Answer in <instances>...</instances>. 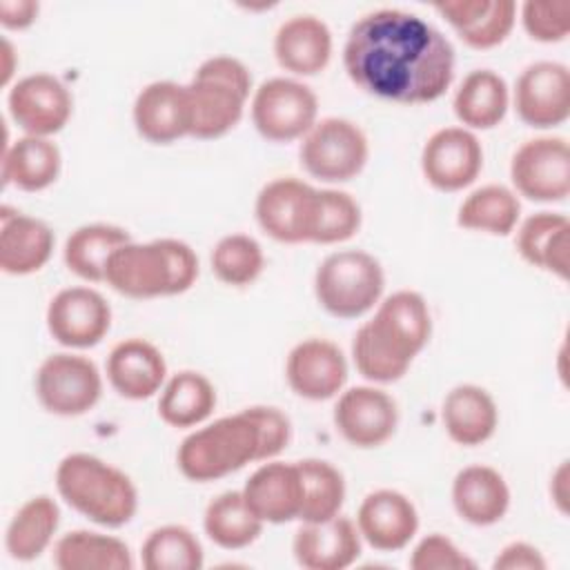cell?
<instances>
[{
    "label": "cell",
    "instance_id": "15",
    "mask_svg": "<svg viewBox=\"0 0 570 570\" xmlns=\"http://www.w3.org/2000/svg\"><path fill=\"white\" fill-rule=\"evenodd\" d=\"M111 327V307L91 287H65L47 307V330L65 347H94Z\"/></svg>",
    "mask_w": 570,
    "mask_h": 570
},
{
    "label": "cell",
    "instance_id": "22",
    "mask_svg": "<svg viewBox=\"0 0 570 570\" xmlns=\"http://www.w3.org/2000/svg\"><path fill=\"white\" fill-rule=\"evenodd\" d=\"M298 566L307 570H343L361 554V532L347 517L303 523L292 541Z\"/></svg>",
    "mask_w": 570,
    "mask_h": 570
},
{
    "label": "cell",
    "instance_id": "48",
    "mask_svg": "<svg viewBox=\"0 0 570 570\" xmlns=\"http://www.w3.org/2000/svg\"><path fill=\"white\" fill-rule=\"evenodd\" d=\"M13 73V47L9 40H2V85L9 82Z\"/></svg>",
    "mask_w": 570,
    "mask_h": 570
},
{
    "label": "cell",
    "instance_id": "28",
    "mask_svg": "<svg viewBox=\"0 0 570 570\" xmlns=\"http://www.w3.org/2000/svg\"><path fill=\"white\" fill-rule=\"evenodd\" d=\"M441 419L454 443L472 448L485 443L494 434L499 410L488 390L474 383H463L445 394Z\"/></svg>",
    "mask_w": 570,
    "mask_h": 570
},
{
    "label": "cell",
    "instance_id": "4",
    "mask_svg": "<svg viewBox=\"0 0 570 570\" xmlns=\"http://www.w3.org/2000/svg\"><path fill=\"white\" fill-rule=\"evenodd\" d=\"M58 494L89 521L107 528L129 523L138 510L134 481L116 465L87 454H67L56 468Z\"/></svg>",
    "mask_w": 570,
    "mask_h": 570
},
{
    "label": "cell",
    "instance_id": "38",
    "mask_svg": "<svg viewBox=\"0 0 570 570\" xmlns=\"http://www.w3.org/2000/svg\"><path fill=\"white\" fill-rule=\"evenodd\" d=\"M301 481H303V505L301 521L318 523L336 517L345 501V481L343 474L323 459H303L296 461Z\"/></svg>",
    "mask_w": 570,
    "mask_h": 570
},
{
    "label": "cell",
    "instance_id": "29",
    "mask_svg": "<svg viewBox=\"0 0 570 570\" xmlns=\"http://www.w3.org/2000/svg\"><path fill=\"white\" fill-rule=\"evenodd\" d=\"M517 249L532 267L568 278L570 220L559 212H537L517 229Z\"/></svg>",
    "mask_w": 570,
    "mask_h": 570
},
{
    "label": "cell",
    "instance_id": "47",
    "mask_svg": "<svg viewBox=\"0 0 570 570\" xmlns=\"http://www.w3.org/2000/svg\"><path fill=\"white\" fill-rule=\"evenodd\" d=\"M566 481H568V465L561 463L559 470L552 474V483H550V492L552 499L557 501L559 510L566 512V503H568V494H566Z\"/></svg>",
    "mask_w": 570,
    "mask_h": 570
},
{
    "label": "cell",
    "instance_id": "8",
    "mask_svg": "<svg viewBox=\"0 0 570 570\" xmlns=\"http://www.w3.org/2000/svg\"><path fill=\"white\" fill-rule=\"evenodd\" d=\"M367 156L370 145L363 129L338 116L316 120L298 147L305 171L325 183H345L358 176Z\"/></svg>",
    "mask_w": 570,
    "mask_h": 570
},
{
    "label": "cell",
    "instance_id": "18",
    "mask_svg": "<svg viewBox=\"0 0 570 570\" xmlns=\"http://www.w3.org/2000/svg\"><path fill=\"white\" fill-rule=\"evenodd\" d=\"M285 376L298 396L325 401L343 390L347 381V361L336 343L312 336L289 350Z\"/></svg>",
    "mask_w": 570,
    "mask_h": 570
},
{
    "label": "cell",
    "instance_id": "43",
    "mask_svg": "<svg viewBox=\"0 0 570 570\" xmlns=\"http://www.w3.org/2000/svg\"><path fill=\"white\" fill-rule=\"evenodd\" d=\"M410 568L412 570H465L474 568V561L454 546L452 539L432 532L423 537L410 557Z\"/></svg>",
    "mask_w": 570,
    "mask_h": 570
},
{
    "label": "cell",
    "instance_id": "11",
    "mask_svg": "<svg viewBox=\"0 0 570 570\" xmlns=\"http://www.w3.org/2000/svg\"><path fill=\"white\" fill-rule=\"evenodd\" d=\"M517 191L537 203H559L570 194V147L561 136L525 140L510 160Z\"/></svg>",
    "mask_w": 570,
    "mask_h": 570
},
{
    "label": "cell",
    "instance_id": "42",
    "mask_svg": "<svg viewBox=\"0 0 570 570\" xmlns=\"http://www.w3.org/2000/svg\"><path fill=\"white\" fill-rule=\"evenodd\" d=\"M521 24L532 40L561 42L570 33V2L528 0L521 4Z\"/></svg>",
    "mask_w": 570,
    "mask_h": 570
},
{
    "label": "cell",
    "instance_id": "30",
    "mask_svg": "<svg viewBox=\"0 0 570 570\" xmlns=\"http://www.w3.org/2000/svg\"><path fill=\"white\" fill-rule=\"evenodd\" d=\"M62 156L56 142L42 136H22L2 151V180L24 191H40L56 183Z\"/></svg>",
    "mask_w": 570,
    "mask_h": 570
},
{
    "label": "cell",
    "instance_id": "27",
    "mask_svg": "<svg viewBox=\"0 0 570 570\" xmlns=\"http://www.w3.org/2000/svg\"><path fill=\"white\" fill-rule=\"evenodd\" d=\"M456 514L472 525H492L510 508V488L503 474L490 465H468L452 481Z\"/></svg>",
    "mask_w": 570,
    "mask_h": 570
},
{
    "label": "cell",
    "instance_id": "14",
    "mask_svg": "<svg viewBox=\"0 0 570 570\" xmlns=\"http://www.w3.org/2000/svg\"><path fill=\"white\" fill-rule=\"evenodd\" d=\"M7 107L13 122L27 136L49 138L69 122L73 98L62 80L40 71L13 82L7 96Z\"/></svg>",
    "mask_w": 570,
    "mask_h": 570
},
{
    "label": "cell",
    "instance_id": "41",
    "mask_svg": "<svg viewBox=\"0 0 570 570\" xmlns=\"http://www.w3.org/2000/svg\"><path fill=\"white\" fill-rule=\"evenodd\" d=\"M358 203L341 189H318L314 232L309 243L332 245L352 238L361 227Z\"/></svg>",
    "mask_w": 570,
    "mask_h": 570
},
{
    "label": "cell",
    "instance_id": "46",
    "mask_svg": "<svg viewBox=\"0 0 570 570\" xmlns=\"http://www.w3.org/2000/svg\"><path fill=\"white\" fill-rule=\"evenodd\" d=\"M40 4L33 0H2L0 2V22L7 29H24L38 16Z\"/></svg>",
    "mask_w": 570,
    "mask_h": 570
},
{
    "label": "cell",
    "instance_id": "7",
    "mask_svg": "<svg viewBox=\"0 0 570 570\" xmlns=\"http://www.w3.org/2000/svg\"><path fill=\"white\" fill-rule=\"evenodd\" d=\"M381 263L363 249H341L325 256L314 274V294L325 312L338 318H358L383 294Z\"/></svg>",
    "mask_w": 570,
    "mask_h": 570
},
{
    "label": "cell",
    "instance_id": "32",
    "mask_svg": "<svg viewBox=\"0 0 570 570\" xmlns=\"http://www.w3.org/2000/svg\"><path fill=\"white\" fill-rule=\"evenodd\" d=\"M53 566L60 570H131L134 559L118 537L73 530L56 541Z\"/></svg>",
    "mask_w": 570,
    "mask_h": 570
},
{
    "label": "cell",
    "instance_id": "20",
    "mask_svg": "<svg viewBox=\"0 0 570 570\" xmlns=\"http://www.w3.org/2000/svg\"><path fill=\"white\" fill-rule=\"evenodd\" d=\"M356 528L372 548L394 552L405 548L416 534L419 512L403 492L383 488L370 492L361 501Z\"/></svg>",
    "mask_w": 570,
    "mask_h": 570
},
{
    "label": "cell",
    "instance_id": "21",
    "mask_svg": "<svg viewBox=\"0 0 570 570\" xmlns=\"http://www.w3.org/2000/svg\"><path fill=\"white\" fill-rule=\"evenodd\" d=\"M240 492L263 523H287L301 517L303 481L296 463H263L249 474Z\"/></svg>",
    "mask_w": 570,
    "mask_h": 570
},
{
    "label": "cell",
    "instance_id": "13",
    "mask_svg": "<svg viewBox=\"0 0 570 570\" xmlns=\"http://www.w3.org/2000/svg\"><path fill=\"white\" fill-rule=\"evenodd\" d=\"M517 116L534 127H559L570 116V71L554 60H539L528 65L514 82Z\"/></svg>",
    "mask_w": 570,
    "mask_h": 570
},
{
    "label": "cell",
    "instance_id": "31",
    "mask_svg": "<svg viewBox=\"0 0 570 570\" xmlns=\"http://www.w3.org/2000/svg\"><path fill=\"white\" fill-rule=\"evenodd\" d=\"M510 102L505 80L492 69H472L454 91L452 107L456 118L470 129L497 127Z\"/></svg>",
    "mask_w": 570,
    "mask_h": 570
},
{
    "label": "cell",
    "instance_id": "36",
    "mask_svg": "<svg viewBox=\"0 0 570 570\" xmlns=\"http://www.w3.org/2000/svg\"><path fill=\"white\" fill-rule=\"evenodd\" d=\"M263 521L249 510L240 490H227L214 497L203 514L205 534L225 550H240L254 543L263 532Z\"/></svg>",
    "mask_w": 570,
    "mask_h": 570
},
{
    "label": "cell",
    "instance_id": "5",
    "mask_svg": "<svg viewBox=\"0 0 570 570\" xmlns=\"http://www.w3.org/2000/svg\"><path fill=\"white\" fill-rule=\"evenodd\" d=\"M252 461H263V436L249 407L189 432L176 452L180 472L198 483L227 476Z\"/></svg>",
    "mask_w": 570,
    "mask_h": 570
},
{
    "label": "cell",
    "instance_id": "19",
    "mask_svg": "<svg viewBox=\"0 0 570 570\" xmlns=\"http://www.w3.org/2000/svg\"><path fill=\"white\" fill-rule=\"evenodd\" d=\"M134 125L145 140L156 145L189 136L191 114L187 87L174 80L145 85L134 100Z\"/></svg>",
    "mask_w": 570,
    "mask_h": 570
},
{
    "label": "cell",
    "instance_id": "23",
    "mask_svg": "<svg viewBox=\"0 0 570 570\" xmlns=\"http://www.w3.org/2000/svg\"><path fill=\"white\" fill-rule=\"evenodd\" d=\"M167 363L163 352L147 338H125L107 356V379L111 387L131 401H142L163 390Z\"/></svg>",
    "mask_w": 570,
    "mask_h": 570
},
{
    "label": "cell",
    "instance_id": "44",
    "mask_svg": "<svg viewBox=\"0 0 570 570\" xmlns=\"http://www.w3.org/2000/svg\"><path fill=\"white\" fill-rule=\"evenodd\" d=\"M249 410L254 412L261 425L263 461H269L287 448L292 436V423L287 414H283L278 407H272V405H252Z\"/></svg>",
    "mask_w": 570,
    "mask_h": 570
},
{
    "label": "cell",
    "instance_id": "16",
    "mask_svg": "<svg viewBox=\"0 0 570 570\" xmlns=\"http://www.w3.org/2000/svg\"><path fill=\"white\" fill-rule=\"evenodd\" d=\"M425 180L441 191H459L476 180L483 169V147L465 127L434 131L421 151Z\"/></svg>",
    "mask_w": 570,
    "mask_h": 570
},
{
    "label": "cell",
    "instance_id": "2",
    "mask_svg": "<svg viewBox=\"0 0 570 570\" xmlns=\"http://www.w3.org/2000/svg\"><path fill=\"white\" fill-rule=\"evenodd\" d=\"M432 316L425 298L414 289H399L383 298L352 341L356 370L374 383L399 381L414 356L428 345Z\"/></svg>",
    "mask_w": 570,
    "mask_h": 570
},
{
    "label": "cell",
    "instance_id": "39",
    "mask_svg": "<svg viewBox=\"0 0 570 570\" xmlns=\"http://www.w3.org/2000/svg\"><path fill=\"white\" fill-rule=\"evenodd\" d=\"M142 566L147 570H200L203 546L185 525H160L142 543Z\"/></svg>",
    "mask_w": 570,
    "mask_h": 570
},
{
    "label": "cell",
    "instance_id": "9",
    "mask_svg": "<svg viewBox=\"0 0 570 570\" xmlns=\"http://www.w3.org/2000/svg\"><path fill=\"white\" fill-rule=\"evenodd\" d=\"M318 116L316 94L294 78H269L252 96V122L272 142L303 138Z\"/></svg>",
    "mask_w": 570,
    "mask_h": 570
},
{
    "label": "cell",
    "instance_id": "10",
    "mask_svg": "<svg viewBox=\"0 0 570 570\" xmlns=\"http://www.w3.org/2000/svg\"><path fill=\"white\" fill-rule=\"evenodd\" d=\"M100 394L102 376L87 356L51 354L36 372V396L51 414L80 416L98 403Z\"/></svg>",
    "mask_w": 570,
    "mask_h": 570
},
{
    "label": "cell",
    "instance_id": "45",
    "mask_svg": "<svg viewBox=\"0 0 570 570\" xmlns=\"http://www.w3.org/2000/svg\"><path fill=\"white\" fill-rule=\"evenodd\" d=\"M492 568L494 570H543L546 559L534 546L525 541H514V543H508L497 554Z\"/></svg>",
    "mask_w": 570,
    "mask_h": 570
},
{
    "label": "cell",
    "instance_id": "24",
    "mask_svg": "<svg viewBox=\"0 0 570 570\" xmlns=\"http://www.w3.org/2000/svg\"><path fill=\"white\" fill-rule=\"evenodd\" d=\"M434 9L474 49L501 45L517 22V4L512 0H443Z\"/></svg>",
    "mask_w": 570,
    "mask_h": 570
},
{
    "label": "cell",
    "instance_id": "34",
    "mask_svg": "<svg viewBox=\"0 0 570 570\" xmlns=\"http://www.w3.org/2000/svg\"><path fill=\"white\" fill-rule=\"evenodd\" d=\"M216 387L194 370H183L165 381L158 399V414L171 428H194L212 416Z\"/></svg>",
    "mask_w": 570,
    "mask_h": 570
},
{
    "label": "cell",
    "instance_id": "6",
    "mask_svg": "<svg viewBox=\"0 0 570 570\" xmlns=\"http://www.w3.org/2000/svg\"><path fill=\"white\" fill-rule=\"evenodd\" d=\"M185 87L191 114L189 136L218 138L243 118L252 73L238 58L212 56L198 65Z\"/></svg>",
    "mask_w": 570,
    "mask_h": 570
},
{
    "label": "cell",
    "instance_id": "12",
    "mask_svg": "<svg viewBox=\"0 0 570 570\" xmlns=\"http://www.w3.org/2000/svg\"><path fill=\"white\" fill-rule=\"evenodd\" d=\"M318 189L294 176H281L263 185L256 196L261 229L281 243H309L316 218Z\"/></svg>",
    "mask_w": 570,
    "mask_h": 570
},
{
    "label": "cell",
    "instance_id": "35",
    "mask_svg": "<svg viewBox=\"0 0 570 570\" xmlns=\"http://www.w3.org/2000/svg\"><path fill=\"white\" fill-rule=\"evenodd\" d=\"M131 236L127 229L109 223H91L73 229L65 240V265L76 276L100 283L105 281V269L109 256L125 243H129Z\"/></svg>",
    "mask_w": 570,
    "mask_h": 570
},
{
    "label": "cell",
    "instance_id": "17",
    "mask_svg": "<svg viewBox=\"0 0 570 570\" xmlns=\"http://www.w3.org/2000/svg\"><path fill=\"white\" fill-rule=\"evenodd\" d=\"M334 425L354 448H379L394 434L399 407L387 392L372 385H356L338 396Z\"/></svg>",
    "mask_w": 570,
    "mask_h": 570
},
{
    "label": "cell",
    "instance_id": "33",
    "mask_svg": "<svg viewBox=\"0 0 570 570\" xmlns=\"http://www.w3.org/2000/svg\"><path fill=\"white\" fill-rule=\"evenodd\" d=\"M58 523L60 508L51 497L38 494L27 499L7 525V552L16 561L38 559L53 541Z\"/></svg>",
    "mask_w": 570,
    "mask_h": 570
},
{
    "label": "cell",
    "instance_id": "1",
    "mask_svg": "<svg viewBox=\"0 0 570 570\" xmlns=\"http://www.w3.org/2000/svg\"><path fill=\"white\" fill-rule=\"evenodd\" d=\"M350 80L370 96L423 105L441 98L454 78L452 42L428 20L403 9L363 13L343 45Z\"/></svg>",
    "mask_w": 570,
    "mask_h": 570
},
{
    "label": "cell",
    "instance_id": "26",
    "mask_svg": "<svg viewBox=\"0 0 570 570\" xmlns=\"http://www.w3.org/2000/svg\"><path fill=\"white\" fill-rule=\"evenodd\" d=\"M53 252V232L40 218L11 212H0V269L11 276L38 272Z\"/></svg>",
    "mask_w": 570,
    "mask_h": 570
},
{
    "label": "cell",
    "instance_id": "3",
    "mask_svg": "<svg viewBox=\"0 0 570 570\" xmlns=\"http://www.w3.org/2000/svg\"><path fill=\"white\" fill-rule=\"evenodd\" d=\"M198 278L196 252L178 238L125 243L107 261L105 283L129 298L174 296Z\"/></svg>",
    "mask_w": 570,
    "mask_h": 570
},
{
    "label": "cell",
    "instance_id": "40",
    "mask_svg": "<svg viewBox=\"0 0 570 570\" xmlns=\"http://www.w3.org/2000/svg\"><path fill=\"white\" fill-rule=\"evenodd\" d=\"M212 272L216 278L232 287H243L254 283L263 267L265 254L256 238L247 234H227L212 249Z\"/></svg>",
    "mask_w": 570,
    "mask_h": 570
},
{
    "label": "cell",
    "instance_id": "25",
    "mask_svg": "<svg viewBox=\"0 0 570 570\" xmlns=\"http://www.w3.org/2000/svg\"><path fill=\"white\" fill-rule=\"evenodd\" d=\"M274 56L285 71L314 76L323 71L332 58V31L321 18L296 13L276 29Z\"/></svg>",
    "mask_w": 570,
    "mask_h": 570
},
{
    "label": "cell",
    "instance_id": "37",
    "mask_svg": "<svg viewBox=\"0 0 570 570\" xmlns=\"http://www.w3.org/2000/svg\"><path fill=\"white\" fill-rule=\"evenodd\" d=\"M521 216L519 196L505 185H483L470 191L456 212V223L465 229L508 236Z\"/></svg>",
    "mask_w": 570,
    "mask_h": 570
}]
</instances>
